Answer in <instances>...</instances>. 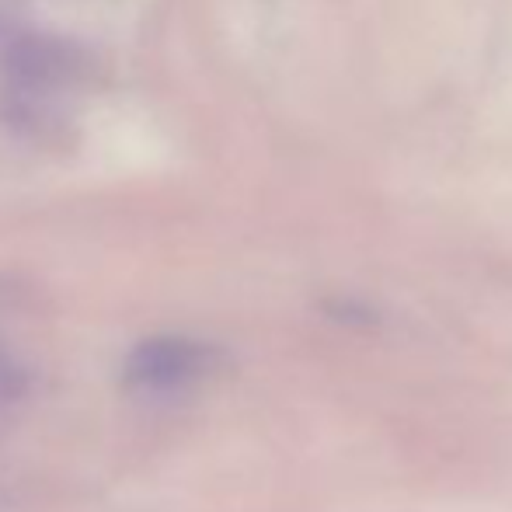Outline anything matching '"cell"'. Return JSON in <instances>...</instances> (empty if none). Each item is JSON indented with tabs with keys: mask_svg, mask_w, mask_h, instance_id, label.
Here are the masks:
<instances>
[{
	"mask_svg": "<svg viewBox=\"0 0 512 512\" xmlns=\"http://www.w3.org/2000/svg\"><path fill=\"white\" fill-rule=\"evenodd\" d=\"M216 363V352L206 342L196 338H150V342L136 345L133 356L126 363V380L133 391L150 394V398H168L196 380H203Z\"/></svg>",
	"mask_w": 512,
	"mask_h": 512,
	"instance_id": "cell-1",
	"label": "cell"
}]
</instances>
